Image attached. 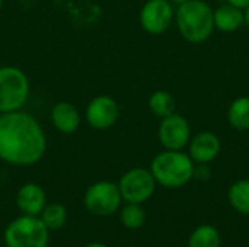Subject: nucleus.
<instances>
[{
	"label": "nucleus",
	"instance_id": "1",
	"mask_svg": "<svg viewBox=\"0 0 249 247\" xmlns=\"http://www.w3.org/2000/svg\"><path fill=\"white\" fill-rule=\"evenodd\" d=\"M47 151L42 125L28 112L0 114V160L12 166L36 165Z\"/></svg>",
	"mask_w": 249,
	"mask_h": 247
},
{
	"label": "nucleus",
	"instance_id": "2",
	"mask_svg": "<svg viewBox=\"0 0 249 247\" xmlns=\"http://www.w3.org/2000/svg\"><path fill=\"white\" fill-rule=\"evenodd\" d=\"M175 22L184 39L191 44L207 41L214 31L213 9L204 0H188L175 10Z\"/></svg>",
	"mask_w": 249,
	"mask_h": 247
},
{
	"label": "nucleus",
	"instance_id": "3",
	"mask_svg": "<svg viewBox=\"0 0 249 247\" xmlns=\"http://www.w3.org/2000/svg\"><path fill=\"white\" fill-rule=\"evenodd\" d=\"M196 165L190 154L181 150H165L156 154L150 163V172L158 185L177 189L185 186L194 178Z\"/></svg>",
	"mask_w": 249,
	"mask_h": 247
},
{
	"label": "nucleus",
	"instance_id": "4",
	"mask_svg": "<svg viewBox=\"0 0 249 247\" xmlns=\"http://www.w3.org/2000/svg\"><path fill=\"white\" fill-rule=\"evenodd\" d=\"M48 243L50 230L36 215L22 214L4 230L6 247H48Z\"/></svg>",
	"mask_w": 249,
	"mask_h": 247
},
{
	"label": "nucleus",
	"instance_id": "5",
	"mask_svg": "<svg viewBox=\"0 0 249 247\" xmlns=\"http://www.w3.org/2000/svg\"><path fill=\"white\" fill-rule=\"evenodd\" d=\"M31 92L29 79L23 70L13 66L0 67V114L20 111Z\"/></svg>",
	"mask_w": 249,
	"mask_h": 247
},
{
	"label": "nucleus",
	"instance_id": "6",
	"mask_svg": "<svg viewBox=\"0 0 249 247\" xmlns=\"http://www.w3.org/2000/svg\"><path fill=\"white\" fill-rule=\"evenodd\" d=\"M123 202V197L117 183L111 181H99L90 185L83 197L86 210L98 217L115 214Z\"/></svg>",
	"mask_w": 249,
	"mask_h": 247
},
{
	"label": "nucleus",
	"instance_id": "7",
	"mask_svg": "<svg viewBox=\"0 0 249 247\" xmlns=\"http://www.w3.org/2000/svg\"><path fill=\"white\" fill-rule=\"evenodd\" d=\"M123 201L133 204H143L150 199L156 191V181L150 169L134 167L125 172L117 183Z\"/></svg>",
	"mask_w": 249,
	"mask_h": 247
},
{
	"label": "nucleus",
	"instance_id": "8",
	"mask_svg": "<svg viewBox=\"0 0 249 247\" xmlns=\"http://www.w3.org/2000/svg\"><path fill=\"white\" fill-rule=\"evenodd\" d=\"M174 19L175 10L169 0H147L140 10V25L152 35L168 31Z\"/></svg>",
	"mask_w": 249,
	"mask_h": 247
},
{
	"label": "nucleus",
	"instance_id": "9",
	"mask_svg": "<svg viewBox=\"0 0 249 247\" xmlns=\"http://www.w3.org/2000/svg\"><path fill=\"white\" fill-rule=\"evenodd\" d=\"M158 137L165 150H182L191 140L190 122L185 116L174 112L162 118L158 128Z\"/></svg>",
	"mask_w": 249,
	"mask_h": 247
},
{
	"label": "nucleus",
	"instance_id": "10",
	"mask_svg": "<svg viewBox=\"0 0 249 247\" xmlns=\"http://www.w3.org/2000/svg\"><path fill=\"white\" fill-rule=\"evenodd\" d=\"M120 116V106L117 100L108 95L95 96L86 106L85 118L88 124L98 130L105 131L115 125Z\"/></svg>",
	"mask_w": 249,
	"mask_h": 247
},
{
	"label": "nucleus",
	"instance_id": "11",
	"mask_svg": "<svg viewBox=\"0 0 249 247\" xmlns=\"http://www.w3.org/2000/svg\"><path fill=\"white\" fill-rule=\"evenodd\" d=\"M188 144V154L193 159V162L198 165H207L213 162L222 150L220 138L212 131L198 132L196 137H193V140H190Z\"/></svg>",
	"mask_w": 249,
	"mask_h": 247
},
{
	"label": "nucleus",
	"instance_id": "12",
	"mask_svg": "<svg viewBox=\"0 0 249 247\" xmlns=\"http://www.w3.org/2000/svg\"><path fill=\"white\" fill-rule=\"evenodd\" d=\"M16 205L25 215H39L47 205V194L36 183H25L16 194Z\"/></svg>",
	"mask_w": 249,
	"mask_h": 247
},
{
	"label": "nucleus",
	"instance_id": "13",
	"mask_svg": "<svg viewBox=\"0 0 249 247\" xmlns=\"http://www.w3.org/2000/svg\"><path fill=\"white\" fill-rule=\"evenodd\" d=\"M51 122L61 134H74L82 122L80 112L70 102H57L51 109Z\"/></svg>",
	"mask_w": 249,
	"mask_h": 247
},
{
	"label": "nucleus",
	"instance_id": "14",
	"mask_svg": "<svg viewBox=\"0 0 249 247\" xmlns=\"http://www.w3.org/2000/svg\"><path fill=\"white\" fill-rule=\"evenodd\" d=\"M213 19L214 29L222 32H235L245 23V13L242 9L226 3L213 10Z\"/></svg>",
	"mask_w": 249,
	"mask_h": 247
},
{
	"label": "nucleus",
	"instance_id": "15",
	"mask_svg": "<svg viewBox=\"0 0 249 247\" xmlns=\"http://www.w3.org/2000/svg\"><path fill=\"white\" fill-rule=\"evenodd\" d=\"M228 121L238 131L249 130V98L239 96L228 108Z\"/></svg>",
	"mask_w": 249,
	"mask_h": 247
},
{
	"label": "nucleus",
	"instance_id": "16",
	"mask_svg": "<svg viewBox=\"0 0 249 247\" xmlns=\"http://www.w3.org/2000/svg\"><path fill=\"white\" fill-rule=\"evenodd\" d=\"M228 199L235 211L249 215V179H239L232 183Z\"/></svg>",
	"mask_w": 249,
	"mask_h": 247
},
{
	"label": "nucleus",
	"instance_id": "17",
	"mask_svg": "<svg viewBox=\"0 0 249 247\" xmlns=\"http://www.w3.org/2000/svg\"><path fill=\"white\" fill-rule=\"evenodd\" d=\"M188 247H220V233L214 226H198L190 234Z\"/></svg>",
	"mask_w": 249,
	"mask_h": 247
},
{
	"label": "nucleus",
	"instance_id": "18",
	"mask_svg": "<svg viewBox=\"0 0 249 247\" xmlns=\"http://www.w3.org/2000/svg\"><path fill=\"white\" fill-rule=\"evenodd\" d=\"M38 217L50 231H57L67 221V208L58 202L47 204Z\"/></svg>",
	"mask_w": 249,
	"mask_h": 247
},
{
	"label": "nucleus",
	"instance_id": "19",
	"mask_svg": "<svg viewBox=\"0 0 249 247\" xmlns=\"http://www.w3.org/2000/svg\"><path fill=\"white\" fill-rule=\"evenodd\" d=\"M149 108L158 118H165L175 112V99L166 90H156L149 98Z\"/></svg>",
	"mask_w": 249,
	"mask_h": 247
},
{
	"label": "nucleus",
	"instance_id": "20",
	"mask_svg": "<svg viewBox=\"0 0 249 247\" xmlns=\"http://www.w3.org/2000/svg\"><path fill=\"white\" fill-rule=\"evenodd\" d=\"M120 218L125 229L137 230V229L143 227V224L146 223V211L142 207V204L127 202V205L121 210Z\"/></svg>",
	"mask_w": 249,
	"mask_h": 247
},
{
	"label": "nucleus",
	"instance_id": "21",
	"mask_svg": "<svg viewBox=\"0 0 249 247\" xmlns=\"http://www.w3.org/2000/svg\"><path fill=\"white\" fill-rule=\"evenodd\" d=\"M228 3L235 6V7H239L242 10H245L249 6V0H228Z\"/></svg>",
	"mask_w": 249,
	"mask_h": 247
},
{
	"label": "nucleus",
	"instance_id": "22",
	"mask_svg": "<svg viewBox=\"0 0 249 247\" xmlns=\"http://www.w3.org/2000/svg\"><path fill=\"white\" fill-rule=\"evenodd\" d=\"M244 13H245V25H248L249 28V6L244 10Z\"/></svg>",
	"mask_w": 249,
	"mask_h": 247
},
{
	"label": "nucleus",
	"instance_id": "23",
	"mask_svg": "<svg viewBox=\"0 0 249 247\" xmlns=\"http://www.w3.org/2000/svg\"><path fill=\"white\" fill-rule=\"evenodd\" d=\"M85 247H108L107 245H104V243H89V245H86Z\"/></svg>",
	"mask_w": 249,
	"mask_h": 247
},
{
	"label": "nucleus",
	"instance_id": "24",
	"mask_svg": "<svg viewBox=\"0 0 249 247\" xmlns=\"http://www.w3.org/2000/svg\"><path fill=\"white\" fill-rule=\"evenodd\" d=\"M171 3H175V4H182V3H185V1H188V0H169Z\"/></svg>",
	"mask_w": 249,
	"mask_h": 247
},
{
	"label": "nucleus",
	"instance_id": "25",
	"mask_svg": "<svg viewBox=\"0 0 249 247\" xmlns=\"http://www.w3.org/2000/svg\"><path fill=\"white\" fill-rule=\"evenodd\" d=\"M1 4H3V0H0V9H1Z\"/></svg>",
	"mask_w": 249,
	"mask_h": 247
}]
</instances>
